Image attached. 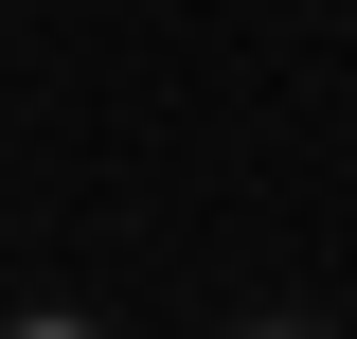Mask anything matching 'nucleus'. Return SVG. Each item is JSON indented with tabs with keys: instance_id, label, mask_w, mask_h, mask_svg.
Instances as JSON below:
<instances>
[{
	"instance_id": "1",
	"label": "nucleus",
	"mask_w": 357,
	"mask_h": 339,
	"mask_svg": "<svg viewBox=\"0 0 357 339\" xmlns=\"http://www.w3.org/2000/svg\"><path fill=\"white\" fill-rule=\"evenodd\" d=\"M0 339H89V322H0Z\"/></svg>"
}]
</instances>
